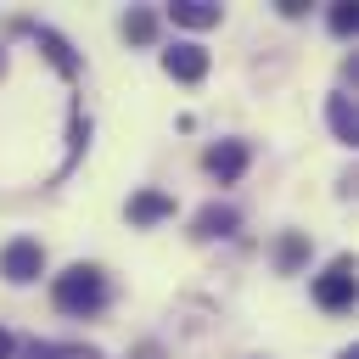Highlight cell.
I'll return each instance as SVG.
<instances>
[{
	"label": "cell",
	"instance_id": "1",
	"mask_svg": "<svg viewBox=\"0 0 359 359\" xmlns=\"http://www.w3.org/2000/svg\"><path fill=\"white\" fill-rule=\"evenodd\" d=\"M50 297L62 314H95L107 303V275L95 264H67L56 280H50Z\"/></svg>",
	"mask_w": 359,
	"mask_h": 359
},
{
	"label": "cell",
	"instance_id": "2",
	"mask_svg": "<svg viewBox=\"0 0 359 359\" xmlns=\"http://www.w3.org/2000/svg\"><path fill=\"white\" fill-rule=\"evenodd\" d=\"M39 269H45V247H39L34 236H17V241H6V247H0V275H6L11 286L39 280Z\"/></svg>",
	"mask_w": 359,
	"mask_h": 359
},
{
	"label": "cell",
	"instance_id": "3",
	"mask_svg": "<svg viewBox=\"0 0 359 359\" xmlns=\"http://www.w3.org/2000/svg\"><path fill=\"white\" fill-rule=\"evenodd\" d=\"M314 303L331 309V314L353 303V258H331L325 275H314Z\"/></svg>",
	"mask_w": 359,
	"mask_h": 359
},
{
	"label": "cell",
	"instance_id": "4",
	"mask_svg": "<svg viewBox=\"0 0 359 359\" xmlns=\"http://www.w3.org/2000/svg\"><path fill=\"white\" fill-rule=\"evenodd\" d=\"M163 73L180 79V84H196V79L208 73V50L191 45V39H185V45H168V50H163Z\"/></svg>",
	"mask_w": 359,
	"mask_h": 359
},
{
	"label": "cell",
	"instance_id": "5",
	"mask_svg": "<svg viewBox=\"0 0 359 359\" xmlns=\"http://www.w3.org/2000/svg\"><path fill=\"white\" fill-rule=\"evenodd\" d=\"M202 168H208L219 185H230V180H241V168H247V146H241V140H219V146H208Z\"/></svg>",
	"mask_w": 359,
	"mask_h": 359
},
{
	"label": "cell",
	"instance_id": "6",
	"mask_svg": "<svg viewBox=\"0 0 359 359\" xmlns=\"http://www.w3.org/2000/svg\"><path fill=\"white\" fill-rule=\"evenodd\" d=\"M129 219H135V224L174 219V196H168V191H135V196H129Z\"/></svg>",
	"mask_w": 359,
	"mask_h": 359
},
{
	"label": "cell",
	"instance_id": "7",
	"mask_svg": "<svg viewBox=\"0 0 359 359\" xmlns=\"http://www.w3.org/2000/svg\"><path fill=\"white\" fill-rule=\"evenodd\" d=\"M236 224H241V213H236V208H224V202H208V208L196 213V236H202V241H213V236H230Z\"/></svg>",
	"mask_w": 359,
	"mask_h": 359
},
{
	"label": "cell",
	"instance_id": "8",
	"mask_svg": "<svg viewBox=\"0 0 359 359\" xmlns=\"http://www.w3.org/2000/svg\"><path fill=\"white\" fill-rule=\"evenodd\" d=\"M22 359H101V348H84V342H22Z\"/></svg>",
	"mask_w": 359,
	"mask_h": 359
},
{
	"label": "cell",
	"instance_id": "9",
	"mask_svg": "<svg viewBox=\"0 0 359 359\" xmlns=\"http://www.w3.org/2000/svg\"><path fill=\"white\" fill-rule=\"evenodd\" d=\"M325 118H331L337 140H348V146L359 140V112H353V101H348V95H331V101H325Z\"/></svg>",
	"mask_w": 359,
	"mask_h": 359
},
{
	"label": "cell",
	"instance_id": "10",
	"mask_svg": "<svg viewBox=\"0 0 359 359\" xmlns=\"http://www.w3.org/2000/svg\"><path fill=\"white\" fill-rule=\"evenodd\" d=\"M168 11H174V22H185V28H213V22H219V6H213V0H174Z\"/></svg>",
	"mask_w": 359,
	"mask_h": 359
},
{
	"label": "cell",
	"instance_id": "11",
	"mask_svg": "<svg viewBox=\"0 0 359 359\" xmlns=\"http://www.w3.org/2000/svg\"><path fill=\"white\" fill-rule=\"evenodd\" d=\"M123 39L129 45H151L157 39V11H129L123 17Z\"/></svg>",
	"mask_w": 359,
	"mask_h": 359
},
{
	"label": "cell",
	"instance_id": "12",
	"mask_svg": "<svg viewBox=\"0 0 359 359\" xmlns=\"http://www.w3.org/2000/svg\"><path fill=\"white\" fill-rule=\"evenodd\" d=\"M34 39L45 45V56H50V62H56L62 73H73V67H79V62H73V50H67V45H62V39L50 34V28H34Z\"/></svg>",
	"mask_w": 359,
	"mask_h": 359
},
{
	"label": "cell",
	"instance_id": "13",
	"mask_svg": "<svg viewBox=\"0 0 359 359\" xmlns=\"http://www.w3.org/2000/svg\"><path fill=\"white\" fill-rule=\"evenodd\" d=\"M303 252H309V241H303V236H280V247H275L280 269H297V264H303Z\"/></svg>",
	"mask_w": 359,
	"mask_h": 359
},
{
	"label": "cell",
	"instance_id": "14",
	"mask_svg": "<svg viewBox=\"0 0 359 359\" xmlns=\"http://www.w3.org/2000/svg\"><path fill=\"white\" fill-rule=\"evenodd\" d=\"M331 28H337V34H353V28H359V11H353V6H331Z\"/></svg>",
	"mask_w": 359,
	"mask_h": 359
},
{
	"label": "cell",
	"instance_id": "15",
	"mask_svg": "<svg viewBox=\"0 0 359 359\" xmlns=\"http://www.w3.org/2000/svg\"><path fill=\"white\" fill-rule=\"evenodd\" d=\"M11 353H17V337H11V331H0V359H11Z\"/></svg>",
	"mask_w": 359,
	"mask_h": 359
},
{
	"label": "cell",
	"instance_id": "16",
	"mask_svg": "<svg viewBox=\"0 0 359 359\" xmlns=\"http://www.w3.org/2000/svg\"><path fill=\"white\" fill-rule=\"evenodd\" d=\"M135 359H163V353H157V348H151V342H146V348H140V353H135Z\"/></svg>",
	"mask_w": 359,
	"mask_h": 359
}]
</instances>
